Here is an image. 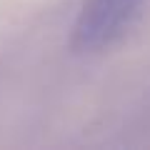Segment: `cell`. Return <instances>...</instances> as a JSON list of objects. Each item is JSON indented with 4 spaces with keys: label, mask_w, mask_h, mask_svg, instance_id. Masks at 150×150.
<instances>
[{
    "label": "cell",
    "mask_w": 150,
    "mask_h": 150,
    "mask_svg": "<svg viewBox=\"0 0 150 150\" xmlns=\"http://www.w3.org/2000/svg\"><path fill=\"white\" fill-rule=\"evenodd\" d=\"M145 0H88L73 25L70 48L75 53H100L125 35Z\"/></svg>",
    "instance_id": "6da1fadb"
}]
</instances>
